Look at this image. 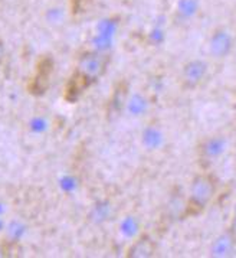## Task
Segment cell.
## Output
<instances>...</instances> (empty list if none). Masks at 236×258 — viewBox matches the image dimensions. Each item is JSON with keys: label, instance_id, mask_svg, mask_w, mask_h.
<instances>
[{"label": "cell", "instance_id": "obj_1", "mask_svg": "<svg viewBox=\"0 0 236 258\" xmlns=\"http://www.w3.org/2000/svg\"><path fill=\"white\" fill-rule=\"evenodd\" d=\"M217 177L212 172L202 170L200 173H196L189 185L183 218L197 217L203 214L206 208L213 202L217 194Z\"/></svg>", "mask_w": 236, "mask_h": 258}, {"label": "cell", "instance_id": "obj_2", "mask_svg": "<svg viewBox=\"0 0 236 258\" xmlns=\"http://www.w3.org/2000/svg\"><path fill=\"white\" fill-rule=\"evenodd\" d=\"M227 140L223 135H210L203 137L197 145V162L203 170H209L212 165L223 156Z\"/></svg>", "mask_w": 236, "mask_h": 258}, {"label": "cell", "instance_id": "obj_3", "mask_svg": "<svg viewBox=\"0 0 236 258\" xmlns=\"http://www.w3.org/2000/svg\"><path fill=\"white\" fill-rule=\"evenodd\" d=\"M110 61H111V58L107 53L97 51H87L80 55L75 70L84 74L94 84L107 73Z\"/></svg>", "mask_w": 236, "mask_h": 258}, {"label": "cell", "instance_id": "obj_4", "mask_svg": "<svg viewBox=\"0 0 236 258\" xmlns=\"http://www.w3.org/2000/svg\"><path fill=\"white\" fill-rule=\"evenodd\" d=\"M209 74V63L205 59H190L183 65L180 71V87L185 91H195L205 83Z\"/></svg>", "mask_w": 236, "mask_h": 258}, {"label": "cell", "instance_id": "obj_5", "mask_svg": "<svg viewBox=\"0 0 236 258\" xmlns=\"http://www.w3.org/2000/svg\"><path fill=\"white\" fill-rule=\"evenodd\" d=\"M53 67L55 62L51 56H42L35 67V73L32 75V78L28 83V91L35 95V97H41L46 93L51 87V78L53 74Z\"/></svg>", "mask_w": 236, "mask_h": 258}, {"label": "cell", "instance_id": "obj_6", "mask_svg": "<svg viewBox=\"0 0 236 258\" xmlns=\"http://www.w3.org/2000/svg\"><path fill=\"white\" fill-rule=\"evenodd\" d=\"M236 254V228L227 227L212 241L209 255L215 258H227Z\"/></svg>", "mask_w": 236, "mask_h": 258}, {"label": "cell", "instance_id": "obj_7", "mask_svg": "<svg viewBox=\"0 0 236 258\" xmlns=\"http://www.w3.org/2000/svg\"><path fill=\"white\" fill-rule=\"evenodd\" d=\"M91 85H93V83L84 74L75 70L71 77L68 78V81L65 84V88H63V98H65V101H68V103L71 104L76 103Z\"/></svg>", "mask_w": 236, "mask_h": 258}, {"label": "cell", "instance_id": "obj_8", "mask_svg": "<svg viewBox=\"0 0 236 258\" xmlns=\"http://www.w3.org/2000/svg\"><path fill=\"white\" fill-rule=\"evenodd\" d=\"M159 252L157 242L147 234H143L135 238L133 242L125 249L127 258H151L155 257Z\"/></svg>", "mask_w": 236, "mask_h": 258}, {"label": "cell", "instance_id": "obj_9", "mask_svg": "<svg viewBox=\"0 0 236 258\" xmlns=\"http://www.w3.org/2000/svg\"><path fill=\"white\" fill-rule=\"evenodd\" d=\"M232 36L229 35V32L225 29H217L213 32L210 41H209V52L212 55V58L215 59H223L226 58L230 49H232Z\"/></svg>", "mask_w": 236, "mask_h": 258}, {"label": "cell", "instance_id": "obj_10", "mask_svg": "<svg viewBox=\"0 0 236 258\" xmlns=\"http://www.w3.org/2000/svg\"><path fill=\"white\" fill-rule=\"evenodd\" d=\"M127 97V84L120 83L117 84V87L114 88L111 98L108 101V113L110 114H118L124 107V101Z\"/></svg>", "mask_w": 236, "mask_h": 258}, {"label": "cell", "instance_id": "obj_11", "mask_svg": "<svg viewBox=\"0 0 236 258\" xmlns=\"http://www.w3.org/2000/svg\"><path fill=\"white\" fill-rule=\"evenodd\" d=\"M18 251H21V248L18 247V244H15V242H3V244H0V258L13 257V255H16L13 252H18Z\"/></svg>", "mask_w": 236, "mask_h": 258}, {"label": "cell", "instance_id": "obj_12", "mask_svg": "<svg viewBox=\"0 0 236 258\" xmlns=\"http://www.w3.org/2000/svg\"><path fill=\"white\" fill-rule=\"evenodd\" d=\"M94 0H69V6H71L72 13H80L84 12Z\"/></svg>", "mask_w": 236, "mask_h": 258}, {"label": "cell", "instance_id": "obj_13", "mask_svg": "<svg viewBox=\"0 0 236 258\" xmlns=\"http://www.w3.org/2000/svg\"><path fill=\"white\" fill-rule=\"evenodd\" d=\"M5 56H6V46H5V42L0 39V65L5 61Z\"/></svg>", "mask_w": 236, "mask_h": 258}, {"label": "cell", "instance_id": "obj_14", "mask_svg": "<svg viewBox=\"0 0 236 258\" xmlns=\"http://www.w3.org/2000/svg\"><path fill=\"white\" fill-rule=\"evenodd\" d=\"M233 115H235V121H236V95H235V101H233Z\"/></svg>", "mask_w": 236, "mask_h": 258}, {"label": "cell", "instance_id": "obj_15", "mask_svg": "<svg viewBox=\"0 0 236 258\" xmlns=\"http://www.w3.org/2000/svg\"><path fill=\"white\" fill-rule=\"evenodd\" d=\"M230 225H232V227H235V228H236V208H235V218H233V222H232Z\"/></svg>", "mask_w": 236, "mask_h": 258}]
</instances>
